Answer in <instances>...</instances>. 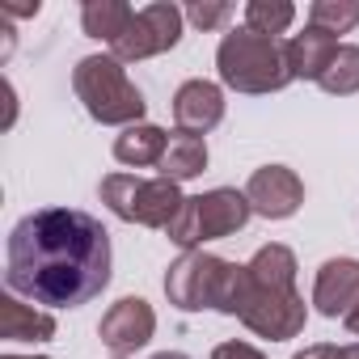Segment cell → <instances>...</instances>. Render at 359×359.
<instances>
[{
	"label": "cell",
	"instance_id": "14",
	"mask_svg": "<svg viewBox=\"0 0 359 359\" xmlns=\"http://www.w3.org/2000/svg\"><path fill=\"white\" fill-rule=\"evenodd\" d=\"M338 39L317 30V26H304L300 34L287 39V68L296 81H321V72L330 68V60L338 55Z\"/></svg>",
	"mask_w": 359,
	"mask_h": 359
},
{
	"label": "cell",
	"instance_id": "1",
	"mask_svg": "<svg viewBox=\"0 0 359 359\" xmlns=\"http://www.w3.org/2000/svg\"><path fill=\"white\" fill-rule=\"evenodd\" d=\"M110 233L76 208H39L5 241V283L39 309H81L110 287Z\"/></svg>",
	"mask_w": 359,
	"mask_h": 359
},
{
	"label": "cell",
	"instance_id": "15",
	"mask_svg": "<svg viewBox=\"0 0 359 359\" xmlns=\"http://www.w3.org/2000/svg\"><path fill=\"white\" fill-rule=\"evenodd\" d=\"M165 148H169V131L156 127V123H135V127H123L114 135V161L127 165V169L161 165L165 161Z\"/></svg>",
	"mask_w": 359,
	"mask_h": 359
},
{
	"label": "cell",
	"instance_id": "19",
	"mask_svg": "<svg viewBox=\"0 0 359 359\" xmlns=\"http://www.w3.org/2000/svg\"><path fill=\"white\" fill-rule=\"evenodd\" d=\"M317 85H321L325 93H334V97H351V93H359V47H355V43H342L338 55L330 60V68L321 72Z\"/></svg>",
	"mask_w": 359,
	"mask_h": 359
},
{
	"label": "cell",
	"instance_id": "23",
	"mask_svg": "<svg viewBox=\"0 0 359 359\" xmlns=\"http://www.w3.org/2000/svg\"><path fill=\"white\" fill-rule=\"evenodd\" d=\"M292 359H338V346H330V342H313V346L296 351Z\"/></svg>",
	"mask_w": 359,
	"mask_h": 359
},
{
	"label": "cell",
	"instance_id": "8",
	"mask_svg": "<svg viewBox=\"0 0 359 359\" xmlns=\"http://www.w3.org/2000/svg\"><path fill=\"white\" fill-rule=\"evenodd\" d=\"M182 26H187V13L169 5V0H152V5L135 9L131 26L110 43V55L118 64H140V60H152V55H165L182 43Z\"/></svg>",
	"mask_w": 359,
	"mask_h": 359
},
{
	"label": "cell",
	"instance_id": "29",
	"mask_svg": "<svg viewBox=\"0 0 359 359\" xmlns=\"http://www.w3.org/2000/svg\"><path fill=\"white\" fill-rule=\"evenodd\" d=\"M114 359H127V355H114Z\"/></svg>",
	"mask_w": 359,
	"mask_h": 359
},
{
	"label": "cell",
	"instance_id": "10",
	"mask_svg": "<svg viewBox=\"0 0 359 359\" xmlns=\"http://www.w3.org/2000/svg\"><path fill=\"white\" fill-rule=\"evenodd\" d=\"M97 334H102V342H106L114 355H135L140 346L152 342V334H156V313H152V304H148L144 296H123V300H114V304L106 309Z\"/></svg>",
	"mask_w": 359,
	"mask_h": 359
},
{
	"label": "cell",
	"instance_id": "25",
	"mask_svg": "<svg viewBox=\"0 0 359 359\" xmlns=\"http://www.w3.org/2000/svg\"><path fill=\"white\" fill-rule=\"evenodd\" d=\"M342 321H346V330H351V334H355V338H359V304H355V309H351V313H346V317H342Z\"/></svg>",
	"mask_w": 359,
	"mask_h": 359
},
{
	"label": "cell",
	"instance_id": "4",
	"mask_svg": "<svg viewBox=\"0 0 359 359\" xmlns=\"http://www.w3.org/2000/svg\"><path fill=\"white\" fill-rule=\"evenodd\" d=\"M72 89L76 102L85 106V114L102 127H135L144 123V93L140 85L127 76V68L114 55H85L72 68Z\"/></svg>",
	"mask_w": 359,
	"mask_h": 359
},
{
	"label": "cell",
	"instance_id": "17",
	"mask_svg": "<svg viewBox=\"0 0 359 359\" xmlns=\"http://www.w3.org/2000/svg\"><path fill=\"white\" fill-rule=\"evenodd\" d=\"M135 9L127 0H85L81 5V30L97 43H114L127 26H131Z\"/></svg>",
	"mask_w": 359,
	"mask_h": 359
},
{
	"label": "cell",
	"instance_id": "28",
	"mask_svg": "<svg viewBox=\"0 0 359 359\" xmlns=\"http://www.w3.org/2000/svg\"><path fill=\"white\" fill-rule=\"evenodd\" d=\"M0 359H47V355H13L9 351V355H0Z\"/></svg>",
	"mask_w": 359,
	"mask_h": 359
},
{
	"label": "cell",
	"instance_id": "2",
	"mask_svg": "<svg viewBox=\"0 0 359 359\" xmlns=\"http://www.w3.org/2000/svg\"><path fill=\"white\" fill-rule=\"evenodd\" d=\"M233 317L266 342H287L304 330L309 309H304V296L296 292V254L287 245L271 241L245 262Z\"/></svg>",
	"mask_w": 359,
	"mask_h": 359
},
{
	"label": "cell",
	"instance_id": "26",
	"mask_svg": "<svg viewBox=\"0 0 359 359\" xmlns=\"http://www.w3.org/2000/svg\"><path fill=\"white\" fill-rule=\"evenodd\" d=\"M338 359H359V342H346V346H338Z\"/></svg>",
	"mask_w": 359,
	"mask_h": 359
},
{
	"label": "cell",
	"instance_id": "5",
	"mask_svg": "<svg viewBox=\"0 0 359 359\" xmlns=\"http://www.w3.org/2000/svg\"><path fill=\"white\" fill-rule=\"evenodd\" d=\"M254 208L245 199V191H233V187H216L208 195H191L182 203V212H177L165 229V237L191 254V250H203L208 241H220V237H233L250 224Z\"/></svg>",
	"mask_w": 359,
	"mask_h": 359
},
{
	"label": "cell",
	"instance_id": "22",
	"mask_svg": "<svg viewBox=\"0 0 359 359\" xmlns=\"http://www.w3.org/2000/svg\"><path fill=\"white\" fill-rule=\"evenodd\" d=\"M212 359H266V355H262L258 346H250V342H237V338H233V342H220V346L212 351Z\"/></svg>",
	"mask_w": 359,
	"mask_h": 359
},
{
	"label": "cell",
	"instance_id": "11",
	"mask_svg": "<svg viewBox=\"0 0 359 359\" xmlns=\"http://www.w3.org/2000/svg\"><path fill=\"white\" fill-rule=\"evenodd\" d=\"M224 106H229L224 102V85L195 76L187 85H177V93H173V123L187 135H208L212 127H220Z\"/></svg>",
	"mask_w": 359,
	"mask_h": 359
},
{
	"label": "cell",
	"instance_id": "6",
	"mask_svg": "<svg viewBox=\"0 0 359 359\" xmlns=\"http://www.w3.org/2000/svg\"><path fill=\"white\" fill-rule=\"evenodd\" d=\"M97 195L123 224H140V229H169V220L187 203L177 182H169V177H135V173H106Z\"/></svg>",
	"mask_w": 359,
	"mask_h": 359
},
{
	"label": "cell",
	"instance_id": "24",
	"mask_svg": "<svg viewBox=\"0 0 359 359\" xmlns=\"http://www.w3.org/2000/svg\"><path fill=\"white\" fill-rule=\"evenodd\" d=\"M5 18H39V5H0Z\"/></svg>",
	"mask_w": 359,
	"mask_h": 359
},
{
	"label": "cell",
	"instance_id": "9",
	"mask_svg": "<svg viewBox=\"0 0 359 359\" xmlns=\"http://www.w3.org/2000/svg\"><path fill=\"white\" fill-rule=\"evenodd\" d=\"M245 199H250L254 216H262V220H287L304 203V182L296 177V169H287V165H262V169L250 173Z\"/></svg>",
	"mask_w": 359,
	"mask_h": 359
},
{
	"label": "cell",
	"instance_id": "27",
	"mask_svg": "<svg viewBox=\"0 0 359 359\" xmlns=\"http://www.w3.org/2000/svg\"><path fill=\"white\" fill-rule=\"evenodd\" d=\"M152 359H191V355H182V351H156Z\"/></svg>",
	"mask_w": 359,
	"mask_h": 359
},
{
	"label": "cell",
	"instance_id": "18",
	"mask_svg": "<svg viewBox=\"0 0 359 359\" xmlns=\"http://www.w3.org/2000/svg\"><path fill=\"white\" fill-rule=\"evenodd\" d=\"M292 22H296V5H292V0H250V5H245V26L254 34L279 39V34H287Z\"/></svg>",
	"mask_w": 359,
	"mask_h": 359
},
{
	"label": "cell",
	"instance_id": "12",
	"mask_svg": "<svg viewBox=\"0 0 359 359\" xmlns=\"http://www.w3.org/2000/svg\"><path fill=\"white\" fill-rule=\"evenodd\" d=\"M359 304V258H325L313 279V309L321 317H346Z\"/></svg>",
	"mask_w": 359,
	"mask_h": 359
},
{
	"label": "cell",
	"instance_id": "21",
	"mask_svg": "<svg viewBox=\"0 0 359 359\" xmlns=\"http://www.w3.org/2000/svg\"><path fill=\"white\" fill-rule=\"evenodd\" d=\"M182 13H187V22L195 30H220L233 18V5H224V0H191Z\"/></svg>",
	"mask_w": 359,
	"mask_h": 359
},
{
	"label": "cell",
	"instance_id": "16",
	"mask_svg": "<svg viewBox=\"0 0 359 359\" xmlns=\"http://www.w3.org/2000/svg\"><path fill=\"white\" fill-rule=\"evenodd\" d=\"M161 177L169 182H191L208 169V140L203 135H187V131H169V148H165V161L156 165Z\"/></svg>",
	"mask_w": 359,
	"mask_h": 359
},
{
	"label": "cell",
	"instance_id": "20",
	"mask_svg": "<svg viewBox=\"0 0 359 359\" xmlns=\"http://www.w3.org/2000/svg\"><path fill=\"white\" fill-rule=\"evenodd\" d=\"M309 26L325 34H351L359 26V0H313L309 5Z\"/></svg>",
	"mask_w": 359,
	"mask_h": 359
},
{
	"label": "cell",
	"instance_id": "3",
	"mask_svg": "<svg viewBox=\"0 0 359 359\" xmlns=\"http://www.w3.org/2000/svg\"><path fill=\"white\" fill-rule=\"evenodd\" d=\"M216 72H220V85L233 89V93H279L287 89L296 76L287 68V43L279 39H266V34H254L250 26H237L220 39L216 47Z\"/></svg>",
	"mask_w": 359,
	"mask_h": 359
},
{
	"label": "cell",
	"instance_id": "13",
	"mask_svg": "<svg viewBox=\"0 0 359 359\" xmlns=\"http://www.w3.org/2000/svg\"><path fill=\"white\" fill-rule=\"evenodd\" d=\"M0 338L5 342H51L55 338V317H51V309L22 304V296L9 292L0 300Z\"/></svg>",
	"mask_w": 359,
	"mask_h": 359
},
{
	"label": "cell",
	"instance_id": "7",
	"mask_svg": "<svg viewBox=\"0 0 359 359\" xmlns=\"http://www.w3.org/2000/svg\"><path fill=\"white\" fill-rule=\"evenodd\" d=\"M237 266L241 262L216 258L208 250H191V254H182L165 271V296H169L173 309H182V313H203V309L224 313Z\"/></svg>",
	"mask_w": 359,
	"mask_h": 359
}]
</instances>
